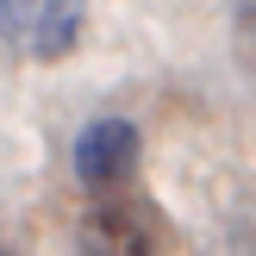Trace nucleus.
Returning <instances> with one entry per match:
<instances>
[{"mask_svg":"<svg viewBox=\"0 0 256 256\" xmlns=\"http://www.w3.org/2000/svg\"><path fill=\"white\" fill-rule=\"evenodd\" d=\"M138 150H144V138H138L132 119H94L82 138H75V182L82 188H125L138 175Z\"/></svg>","mask_w":256,"mask_h":256,"instance_id":"obj_1","label":"nucleus"},{"mask_svg":"<svg viewBox=\"0 0 256 256\" xmlns=\"http://www.w3.org/2000/svg\"><path fill=\"white\" fill-rule=\"evenodd\" d=\"M82 25H88V0H44L32 38H25V56L32 62H62L82 44Z\"/></svg>","mask_w":256,"mask_h":256,"instance_id":"obj_2","label":"nucleus"},{"mask_svg":"<svg viewBox=\"0 0 256 256\" xmlns=\"http://www.w3.org/2000/svg\"><path fill=\"white\" fill-rule=\"evenodd\" d=\"M82 244L88 250H150V225L132 206H119V200H100L82 219Z\"/></svg>","mask_w":256,"mask_h":256,"instance_id":"obj_3","label":"nucleus"},{"mask_svg":"<svg viewBox=\"0 0 256 256\" xmlns=\"http://www.w3.org/2000/svg\"><path fill=\"white\" fill-rule=\"evenodd\" d=\"M38 6L44 0H0V44H12L19 56H25V38L38 25Z\"/></svg>","mask_w":256,"mask_h":256,"instance_id":"obj_4","label":"nucleus"},{"mask_svg":"<svg viewBox=\"0 0 256 256\" xmlns=\"http://www.w3.org/2000/svg\"><path fill=\"white\" fill-rule=\"evenodd\" d=\"M232 12H238L244 25H256V0H232Z\"/></svg>","mask_w":256,"mask_h":256,"instance_id":"obj_5","label":"nucleus"}]
</instances>
